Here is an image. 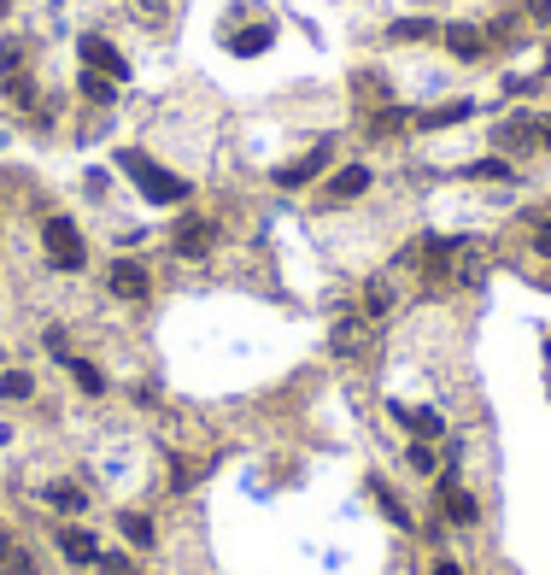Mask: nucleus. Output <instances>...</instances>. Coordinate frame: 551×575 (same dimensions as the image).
I'll list each match as a JSON object with an SVG mask.
<instances>
[{
	"label": "nucleus",
	"mask_w": 551,
	"mask_h": 575,
	"mask_svg": "<svg viewBox=\"0 0 551 575\" xmlns=\"http://www.w3.org/2000/svg\"><path fill=\"white\" fill-rule=\"evenodd\" d=\"M370 494H375V499H382V511H387V516H394V523H399V528H411V511H405V506H399V499H394V487H387V482H370Z\"/></svg>",
	"instance_id": "obj_17"
},
{
	"label": "nucleus",
	"mask_w": 551,
	"mask_h": 575,
	"mask_svg": "<svg viewBox=\"0 0 551 575\" xmlns=\"http://www.w3.org/2000/svg\"><path fill=\"white\" fill-rule=\"evenodd\" d=\"M534 247H540V253H546V258H551V218H546V223H540V229H534Z\"/></svg>",
	"instance_id": "obj_24"
},
{
	"label": "nucleus",
	"mask_w": 551,
	"mask_h": 575,
	"mask_svg": "<svg viewBox=\"0 0 551 575\" xmlns=\"http://www.w3.org/2000/svg\"><path fill=\"white\" fill-rule=\"evenodd\" d=\"M118 165L129 170V182H136V189L148 194L153 206H177V200H188V182L170 177V170H158L148 153H118Z\"/></svg>",
	"instance_id": "obj_1"
},
{
	"label": "nucleus",
	"mask_w": 551,
	"mask_h": 575,
	"mask_svg": "<svg viewBox=\"0 0 551 575\" xmlns=\"http://www.w3.org/2000/svg\"><path fill=\"white\" fill-rule=\"evenodd\" d=\"M458 118H470V100H452V106H440V112H428V118H417V129H440V124H458Z\"/></svg>",
	"instance_id": "obj_16"
},
{
	"label": "nucleus",
	"mask_w": 551,
	"mask_h": 575,
	"mask_svg": "<svg viewBox=\"0 0 551 575\" xmlns=\"http://www.w3.org/2000/svg\"><path fill=\"white\" fill-rule=\"evenodd\" d=\"M411 470H423V476L434 470V447H428V440H417V447H411Z\"/></svg>",
	"instance_id": "obj_23"
},
{
	"label": "nucleus",
	"mask_w": 551,
	"mask_h": 575,
	"mask_svg": "<svg viewBox=\"0 0 551 575\" xmlns=\"http://www.w3.org/2000/svg\"><path fill=\"white\" fill-rule=\"evenodd\" d=\"M440 499H446V523H458V528H470V523H475V516H482V506H475V499H470V494H463V487H458L452 476H446V482H440Z\"/></svg>",
	"instance_id": "obj_8"
},
{
	"label": "nucleus",
	"mask_w": 551,
	"mask_h": 575,
	"mask_svg": "<svg viewBox=\"0 0 551 575\" xmlns=\"http://www.w3.org/2000/svg\"><path fill=\"white\" fill-rule=\"evenodd\" d=\"M405 423H411L423 440H434V435H440V417H434V411H405Z\"/></svg>",
	"instance_id": "obj_21"
},
{
	"label": "nucleus",
	"mask_w": 551,
	"mask_h": 575,
	"mask_svg": "<svg viewBox=\"0 0 551 575\" xmlns=\"http://www.w3.org/2000/svg\"><path fill=\"white\" fill-rule=\"evenodd\" d=\"M217 247V223L212 218H182L177 223V253L182 258H206Z\"/></svg>",
	"instance_id": "obj_3"
},
{
	"label": "nucleus",
	"mask_w": 551,
	"mask_h": 575,
	"mask_svg": "<svg viewBox=\"0 0 551 575\" xmlns=\"http://www.w3.org/2000/svg\"><path fill=\"white\" fill-rule=\"evenodd\" d=\"M534 141H540V124H528V118H511V124H499V148L522 153V148H534Z\"/></svg>",
	"instance_id": "obj_12"
},
{
	"label": "nucleus",
	"mask_w": 551,
	"mask_h": 575,
	"mask_svg": "<svg viewBox=\"0 0 551 575\" xmlns=\"http://www.w3.org/2000/svg\"><path fill=\"white\" fill-rule=\"evenodd\" d=\"M7 7H12V0H0V12H7Z\"/></svg>",
	"instance_id": "obj_28"
},
{
	"label": "nucleus",
	"mask_w": 551,
	"mask_h": 575,
	"mask_svg": "<svg viewBox=\"0 0 551 575\" xmlns=\"http://www.w3.org/2000/svg\"><path fill=\"white\" fill-rule=\"evenodd\" d=\"M428 36H434L428 18H405V24H394V41H428Z\"/></svg>",
	"instance_id": "obj_20"
},
{
	"label": "nucleus",
	"mask_w": 551,
	"mask_h": 575,
	"mask_svg": "<svg viewBox=\"0 0 551 575\" xmlns=\"http://www.w3.org/2000/svg\"><path fill=\"white\" fill-rule=\"evenodd\" d=\"M41 499H48L53 511H89V494L71 487V482H48V487H41Z\"/></svg>",
	"instance_id": "obj_11"
},
{
	"label": "nucleus",
	"mask_w": 551,
	"mask_h": 575,
	"mask_svg": "<svg viewBox=\"0 0 551 575\" xmlns=\"http://www.w3.org/2000/svg\"><path fill=\"white\" fill-rule=\"evenodd\" d=\"M394 306V294H387V282H375V288H364V318H382V311Z\"/></svg>",
	"instance_id": "obj_19"
},
{
	"label": "nucleus",
	"mask_w": 551,
	"mask_h": 575,
	"mask_svg": "<svg viewBox=\"0 0 551 575\" xmlns=\"http://www.w3.org/2000/svg\"><path fill=\"white\" fill-rule=\"evenodd\" d=\"M112 294H118V299H148V270H141V265H129V258H118V265H112Z\"/></svg>",
	"instance_id": "obj_7"
},
{
	"label": "nucleus",
	"mask_w": 551,
	"mask_h": 575,
	"mask_svg": "<svg viewBox=\"0 0 551 575\" xmlns=\"http://www.w3.org/2000/svg\"><path fill=\"white\" fill-rule=\"evenodd\" d=\"M82 65L100 71V77H112V82H124V77H129V65L118 60V48H106L100 36H82Z\"/></svg>",
	"instance_id": "obj_5"
},
{
	"label": "nucleus",
	"mask_w": 551,
	"mask_h": 575,
	"mask_svg": "<svg viewBox=\"0 0 551 575\" xmlns=\"http://www.w3.org/2000/svg\"><path fill=\"white\" fill-rule=\"evenodd\" d=\"M329 165V141H323V148H311L306 153V159H299V165H287V170H276V182H282V189H306V182L317 177V170H323Z\"/></svg>",
	"instance_id": "obj_9"
},
{
	"label": "nucleus",
	"mask_w": 551,
	"mask_h": 575,
	"mask_svg": "<svg viewBox=\"0 0 551 575\" xmlns=\"http://www.w3.org/2000/svg\"><path fill=\"white\" fill-rule=\"evenodd\" d=\"M540 141H546V148H551V118H546V124H540Z\"/></svg>",
	"instance_id": "obj_27"
},
{
	"label": "nucleus",
	"mask_w": 551,
	"mask_h": 575,
	"mask_svg": "<svg viewBox=\"0 0 551 575\" xmlns=\"http://www.w3.org/2000/svg\"><path fill=\"white\" fill-rule=\"evenodd\" d=\"M112 94H118V89H112V77H100V71L82 65V100H100V106H106Z\"/></svg>",
	"instance_id": "obj_15"
},
{
	"label": "nucleus",
	"mask_w": 551,
	"mask_h": 575,
	"mask_svg": "<svg viewBox=\"0 0 551 575\" xmlns=\"http://www.w3.org/2000/svg\"><path fill=\"white\" fill-rule=\"evenodd\" d=\"M470 177H482V182H504V177H511V165H504V159H482V165H470Z\"/></svg>",
	"instance_id": "obj_22"
},
{
	"label": "nucleus",
	"mask_w": 551,
	"mask_h": 575,
	"mask_svg": "<svg viewBox=\"0 0 551 575\" xmlns=\"http://www.w3.org/2000/svg\"><path fill=\"white\" fill-rule=\"evenodd\" d=\"M71 376H77L82 394H106V376H100L94 365H82V358H71Z\"/></svg>",
	"instance_id": "obj_18"
},
{
	"label": "nucleus",
	"mask_w": 551,
	"mask_h": 575,
	"mask_svg": "<svg viewBox=\"0 0 551 575\" xmlns=\"http://www.w3.org/2000/svg\"><path fill=\"white\" fill-rule=\"evenodd\" d=\"M434 575H463V570L452 564V558H440V564H434Z\"/></svg>",
	"instance_id": "obj_26"
},
{
	"label": "nucleus",
	"mask_w": 551,
	"mask_h": 575,
	"mask_svg": "<svg viewBox=\"0 0 551 575\" xmlns=\"http://www.w3.org/2000/svg\"><path fill=\"white\" fill-rule=\"evenodd\" d=\"M41 253L53 258V270H82V265H89V247H82V235H77V223H71V218H48V223H41Z\"/></svg>",
	"instance_id": "obj_2"
},
{
	"label": "nucleus",
	"mask_w": 551,
	"mask_h": 575,
	"mask_svg": "<svg viewBox=\"0 0 551 575\" xmlns=\"http://www.w3.org/2000/svg\"><path fill=\"white\" fill-rule=\"evenodd\" d=\"M100 570H106V575H136V570L124 564V558H100Z\"/></svg>",
	"instance_id": "obj_25"
},
{
	"label": "nucleus",
	"mask_w": 551,
	"mask_h": 575,
	"mask_svg": "<svg viewBox=\"0 0 551 575\" xmlns=\"http://www.w3.org/2000/svg\"><path fill=\"white\" fill-rule=\"evenodd\" d=\"M53 540H60V552L71 558V564H77V570H89V564H100V546H94V535H89V528H53Z\"/></svg>",
	"instance_id": "obj_4"
},
{
	"label": "nucleus",
	"mask_w": 551,
	"mask_h": 575,
	"mask_svg": "<svg viewBox=\"0 0 551 575\" xmlns=\"http://www.w3.org/2000/svg\"><path fill=\"white\" fill-rule=\"evenodd\" d=\"M370 189V165H346V170H335V182L323 189V200L329 206H346V200H358Z\"/></svg>",
	"instance_id": "obj_6"
},
{
	"label": "nucleus",
	"mask_w": 551,
	"mask_h": 575,
	"mask_svg": "<svg viewBox=\"0 0 551 575\" xmlns=\"http://www.w3.org/2000/svg\"><path fill=\"white\" fill-rule=\"evenodd\" d=\"M118 528H124V540L136 546V552H148V546H153V523H148V516L124 511V516H118Z\"/></svg>",
	"instance_id": "obj_13"
},
{
	"label": "nucleus",
	"mask_w": 551,
	"mask_h": 575,
	"mask_svg": "<svg viewBox=\"0 0 551 575\" xmlns=\"http://www.w3.org/2000/svg\"><path fill=\"white\" fill-rule=\"evenodd\" d=\"M30 394H36L30 370H7V376H0V399H30Z\"/></svg>",
	"instance_id": "obj_14"
},
{
	"label": "nucleus",
	"mask_w": 551,
	"mask_h": 575,
	"mask_svg": "<svg viewBox=\"0 0 551 575\" xmlns=\"http://www.w3.org/2000/svg\"><path fill=\"white\" fill-rule=\"evenodd\" d=\"M446 48H452L458 60H482L487 41H482V30H470V24H452V30H446Z\"/></svg>",
	"instance_id": "obj_10"
}]
</instances>
